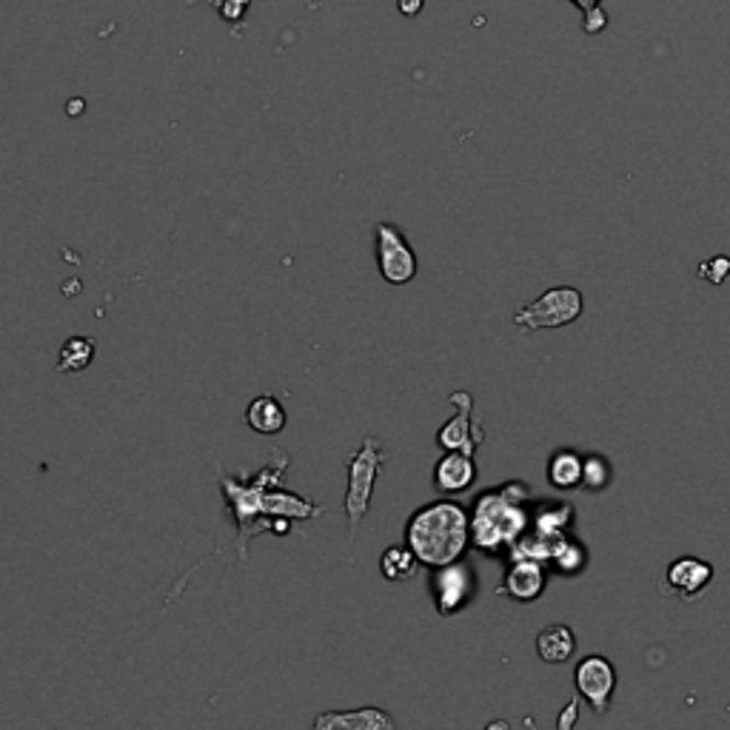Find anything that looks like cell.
Returning <instances> with one entry per match:
<instances>
[{"label":"cell","instance_id":"10","mask_svg":"<svg viewBox=\"0 0 730 730\" xmlns=\"http://www.w3.org/2000/svg\"><path fill=\"white\" fill-rule=\"evenodd\" d=\"M714 580V565L699 557H682L671 562L665 574V591L680 599H696Z\"/></svg>","mask_w":730,"mask_h":730},{"label":"cell","instance_id":"23","mask_svg":"<svg viewBox=\"0 0 730 730\" xmlns=\"http://www.w3.org/2000/svg\"><path fill=\"white\" fill-rule=\"evenodd\" d=\"M728 274H730V257L719 255V257H714V260H708L699 266V277H703V280H710L714 285L725 283V277Z\"/></svg>","mask_w":730,"mask_h":730},{"label":"cell","instance_id":"17","mask_svg":"<svg viewBox=\"0 0 730 730\" xmlns=\"http://www.w3.org/2000/svg\"><path fill=\"white\" fill-rule=\"evenodd\" d=\"M419 565L423 562L408 546H391L380 557V571L389 582H412L419 574Z\"/></svg>","mask_w":730,"mask_h":730},{"label":"cell","instance_id":"24","mask_svg":"<svg viewBox=\"0 0 730 730\" xmlns=\"http://www.w3.org/2000/svg\"><path fill=\"white\" fill-rule=\"evenodd\" d=\"M209 3H212L226 21H243L248 7H251V0H209Z\"/></svg>","mask_w":730,"mask_h":730},{"label":"cell","instance_id":"15","mask_svg":"<svg viewBox=\"0 0 730 730\" xmlns=\"http://www.w3.org/2000/svg\"><path fill=\"white\" fill-rule=\"evenodd\" d=\"M576 651V637L568 625H548L546 631H539L537 637V653L539 660L548 665H562L574 656Z\"/></svg>","mask_w":730,"mask_h":730},{"label":"cell","instance_id":"12","mask_svg":"<svg viewBox=\"0 0 730 730\" xmlns=\"http://www.w3.org/2000/svg\"><path fill=\"white\" fill-rule=\"evenodd\" d=\"M317 730H394V719L383 708L366 705L357 710H328L314 719Z\"/></svg>","mask_w":730,"mask_h":730},{"label":"cell","instance_id":"2","mask_svg":"<svg viewBox=\"0 0 730 730\" xmlns=\"http://www.w3.org/2000/svg\"><path fill=\"white\" fill-rule=\"evenodd\" d=\"M471 542V514L454 499H434L414 510L405 525V546L426 568L462 560Z\"/></svg>","mask_w":730,"mask_h":730},{"label":"cell","instance_id":"22","mask_svg":"<svg viewBox=\"0 0 730 730\" xmlns=\"http://www.w3.org/2000/svg\"><path fill=\"white\" fill-rule=\"evenodd\" d=\"M576 9L582 12V29L588 35H599L605 26H608V18L603 12V0H571Z\"/></svg>","mask_w":730,"mask_h":730},{"label":"cell","instance_id":"1","mask_svg":"<svg viewBox=\"0 0 730 730\" xmlns=\"http://www.w3.org/2000/svg\"><path fill=\"white\" fill-rule=\"evenodd\" d=\"M274 454L277 460L266 465L251 483H246V476H228L221 471L226 505L235 510L237 528H240V537H237L240 557H246V546L255 534H285L289 523L294 519H314L323 514V508L312 505V499H303V496L280 488V476L289 469V454H280V451Z\"/></svg>","mask_w":730,"mask_h":730},{"label":"cell","instance_id":"3","mask_svg":"<svg viewBox=\"0 0 730 730\" xmlns=\"http://www.w3.org/2000/svg\"><path fill=\"white\" fill-rule=\"evenodd\" d=\"M525 499H528V488L523 483H508L476 496L474 510H471V542L488 553L499 548H514V542L531 525Z\"/></svg>","mask_w":730,"mask_h":730},{"label":"cell","instance_id":"4","mask_svg":"<svg viewBox=\"0 0 730 730\" xmlns=\"http://www.w3.org/2000/svg\"><path fill=\"white\" fill-rule=\"evenodd\" d=\"M385 462H389V454H385L383 442L377 440V437H366L360 448L351 454V460H348V488L346 503H342L348 528H351V537L348 539H355V531L362 525L366 514H369L377 480L383 474Z\"/></svg>","mask_w":730,"mask_h":730},{"label":"cell","instance_id":"16","mask_svg":"<svg viewBox=\"0 0 730 730\" xmlns=\"http://www.w3.org/2000/svg\"><path fill=\"white\" fill-rule=\"evenodd\" d=\"M571 519H574V510L568 508L562 499H548V503H542L537 510H534L531 531L557 539L568 531Z\"/></svg>","mask_w":730,"mask_h":730},{"label":"cell","instance_id":"19","mask_svg":"<svg viewBox=\"0 0 730 730\" xmlns=\"http://www.w3.org/2000/svg\"><path fill=\"white\" fill-rule=\"evenodd\" d=\"M548 480L557 488H576L582 485V457L576 451H557L548 462Z\"/></svg>","mask_w":730,"mask_h":730},{"label":"cell","instance_id":"9","mask_svg":"<svg viewBox=\"0 0 730 730\" xmlns=\"http://www.w3.org/2000/svg\"><path fill=\"white\" fill-rule=\"evenodd\" d=\"M448 403L457 405V417L448 419L446 426L437 434V446L442 451H465V454H474L476 446H483V426L474 423V400H471L469 391H457L448 397Z\"/></svg>","mask_w":730,"mask_h":730},{"label":"cell","instance_id":"25","mask_svg":"<svg viewBox=\"0 0 730 730\" xmlns=\"http://www.w3.org/2000/svg\"><path fill=\"white\" fill-rule=\"evenodd\" d=\"M576 717H580V699H571L562 710V717L557 719V728L560 730H571L576 725Z\"/></svg>","mask_w":730,"mask_h":730},{"label":"cell","instance_id":"6","mask_svg":"<svg viewBox=\"0 0 730 730\" xmlns=\"http://www.w3.org/2000/svg\"><path fill=\"white\" fill-rule=\"evenodd\" d=\"M480 580H476L474 568L469 562H448V565L434 568L431 574V596L434 608L440 617H457L460 610L474 603Z\"/></svg>","mask_w":730,"mask_h":730},{"label":"cell","instance_id":"7","mask_svg":"<svg viewBox=\"0 0 730 730\" xmlns=\"http://www.w3.org/2000/svg\"><path fill=\"white\" fill-rule=\"evenodd\" d=\"M374 248L377 269H380L385 283L405 285L417 277V255L394 223H377Z\"/></svg>","mask_w":730,"mask_h":730},{"label":"cell","instance_id":"14","mask_svg":"<svg viewBox=\"0 0 730 730\" xmlns=\"http://www.w3.org/2000/svg\"><path fill=\"white\" fill-rule=\"evenodd\" d=\"M289 423V414H285L283 403L271 394H260L248 403L246 408V426L251 428L255 434H262V437H274L280 434Z\"/></svg>","mask_w":730,"mask_h":730},{"label":"cell","instance_id":"21","mask_svg":"<svg viewBox=\"0 0 730 730\" xmlns=\"http://www.w3.org/2000/svg\"><path fill=\"white\" fill-rule=\"evenodd\" d=\"M610 483V462L603 454L582 460V485L588 491H603Z\"/></svg>","mask_w":730,"mask_h":730},{"label":"cell","instance_id":"8","mask_svg":"<svg viewBox=\"0 0 730 730\" xmlns=\"http://www.w3.org/2000/svg\"><path fill=\"white\" fill-rule=\"evenodd\" d=\"M574 682H576V690H580L582 699H585V703H588L596 714H605L610 705V696H614V690H617V682H619L617 667L610 665L608 656H599V653H594V656H585V660L576 665Z\"/></svg>","mask_w":730,"mask_h":730},{"label":"cell","instance_id":"20","mask_svg":"<svg viewBox=\"0 0 730 730\" xmlns=\"http://www.w3.org/2000/svg\"><path fill=\"white\" fill-rule=\"evenodd\" d=\"M551 562L560 574H580L582 568H585V562H588V553H585V548H582L576 539L562 534V537L553 542Z\"/></svg>","mask_w":730,"mask_h":730},{"label":"cell","instance_id":"5","mask_svg":"<svg viewBox=\"0 0 730 730\" xmlns=\"http://www.w3.org/2000/svg\"><path fill=\"white\" fill-rule=\"evenodd\" d=\"M582 294L571 285H560V289L546 291L542 297L534 300L531 305H523L514 314V326L525 328V332H542V328H562L571 326L574 319L582 314Z\"/></svg>","mask_w":730,"mask_h":730},{"label":"cell","instance_id":"26","mask_svg":"<svg viewBox=\"0 0 730 730\" xmlns=\"http://www.w3.org/2000/svg\"><path fill=\"white\" fill-rule=\"evenodd\" d=\"M397 7H400V12L405 14V18H414V14L423 12V7H426V0H400Z\"/></svg>","mask_w":730,"mask_h":730},{"label":"cell","instance_id":"13","mask_svg":"<svg viewBox=\"0 0 730 730\" xmlns=\"http://www.w3.org/2000/svg\"><path fill=\"white\" fill-rule=\"evenodd\" d=\"M476 480V462L474 454L465 451H446L437 465H434V485L442 494H460L469 491Z\"/></svg>","mask_w":730,"mask_h":730},{"label":"cell","instance_id":"11","mask_svg":"<svg viewBox=\"0 0 730 730\" xmlns=\"http://www.w3.org/2000/svg\"><path fill=\"white\" fill-rule=\"evenodd\" d=\"M546 588V568L542 560H531V557H514L510 562L505 582L499 585V594L517 599V603H534Z\"/></svg>","mask_w":730,"mask_h":730},{"label":"cell","instance_id":"18","mask_svg":"<svg viewBox=\"0 0 730 730\" xmlns=\"http://www.w3.org/2000/svg\"><path fill=\"white\" fill-rule=\"evenodd\" d=\"M94 351H98V346H94L92 337H69L60 348V355H57V371L60 374H80L92 366Z\"/></svg>","mask_w":730,"mask_h":730}]
</instances>
